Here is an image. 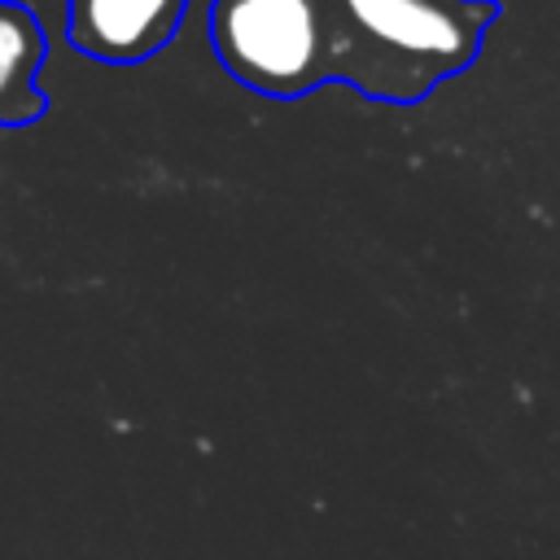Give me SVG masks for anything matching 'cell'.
<instances>
[{
  "mask_svg": "<svg viewBox=\"0 0 560 560\" xmlns=\"http://www.w3.org/2000/svg\"><path fill=\"white\" fill-rule=\"evenodd\" d=\"M210 44L232 79L267 96H298L337 61L328 0H214Z\"/></svg>",
  "mask_w": 560,
  "mask_h": 560,
  "instance_id": "obj_1",
  "label": "cell"
},
{
  "mask_svg": "<svg viewBox=\"0 0 560 560\" xmlns=\"http://www.w3.org/2000/svg\"><path fill=\"white\" fill-rule=\"evenodd\" d=\"M332 26L394 61L389 92L416 96L472 61L490 0H328Z\"/></svg>",
  "mask_w": 560,
  "mask_h": 560,
  "instance_id": "obj_2",
  "label": "cell"
},
{
  "mask_svg": "<svg viewBox=\"0 0 560 560\" xmlns=\"http://www.w3.org/2000/svg\"><path fill=\"white\" fill-rule=\"evenodd\" d=\"M188 0H70L66 35L96 61H144L179 26Z\"/></svg>",
  "mask_w": 560,
  "mask_h": 560,
  "instance_id": "obj_3",
  "label": "cell"
},
{
  "mask_svg": "<svg viewBox=\"0 0 560 560\" xmlns=\"http://www.w3.org/2000/svg\"><path fill=\"white\" fill-rule=\"evenodd\" d=\"M44 66V31L31 9L0 0V127H22L39 118L44 96L35 74Z\"/></svg>",
  "mask_w": 560,
  "mask_h": 560,
  "instance_id": "obj_4",
  "label": "cell"
}]
</instances>
